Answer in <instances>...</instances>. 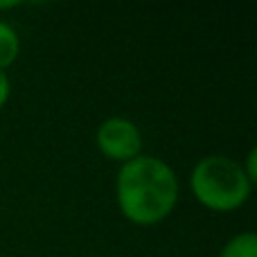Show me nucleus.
<instances>
[{
	"instance_id": "obj_1",
	"label": "nucleus",
	"mask_w": 257,
	"mask_h": 257,
	"mask_svg": "<svg viewBox=\"0 0 257 257\" xmlns=\"http://www.w3.org/2000/svg\"><path fill=\"white\" fill-rule=\"evenodd\" d=\"M178 176L158 156H138L120 165L115 199L122 217L136 226H158L178 203Z\"/></svg>"
},
{
	"instance_id": "obj_2",
	"label": "nucleus",
	"mask_w": 257,
	"mask_h": 257,
	"mask_svg": "<svg viewBox=\"0 0 257 257\" xmlns=\"http://www.w3.org/2000/svg\"><path fill=\"white\" fill-rule=\"evenodd\" d=\"M190 190L203 208L212 212H232L250 199L253 183L246 178L241 163L230 156L212 154L194 165Z\"/></svg>"
},
{
	"instance_id": "obj_3",
	"label": "nucleus",
	"mask_w": 257,
	"mask_h": 257,
	"mask_svg": "<svg viewBox=\"0 0 257 257\" xmlns=\"http://www.w3.org/2000/svg\"><path fill=\"white\" fill-rule=\"evenodd\" d=\"M95 147L104 158L124 165L142 156V133L126 117H106L95 131Z\"/></svg>"
},
{
	"instance_id": "obj_4",
	"label": "nucleus",
	"mask_w": 257,
	"mask_h": 257,
	"mask_svg": "<svg viewBox=\"0 0 257 257\" xmlns=\"http://www.w3.org/2000/svg\"><path fill=\"white\" fill-rule=\"evenodd\" d=\"M21 54V36L9 23L0 21V70H7Z\"/></svg>"
},
{
	"instance_id": "obj_5",
	"label": "nucleus",
	"mask_w": 257,
	"mask_h": 257,
	"mask_svg": "<svg viewBox=\"0 0 257 257\" xmlns=\"http://www.w3.org/2000/svg\"><path fill=\"white\" fill-rule=\"evenodd\" d=\"M219 257H257V235L253 230L230 237Z\"/></svg>"
},
{
	"instance_id": "obj_6",
	"label": "nucleus",
	"mask_w": 257,
	"mask_h": 257,
	"mask_svg": "<svg viewBox=\"0 0 257 257\" xmlns=\"http://www.w3.org/2000/svg\"><path fill=\"white\" fill-rule=\"evenodd\" d=\"M241 169H244L246 178H248V181L255 185V181H257V151H255V149H250V151H248L246 160L241 163Z\"/></svg>"
},
{
	"instance_id": "obj_7",
	"label": "nucleus",
	"mask_w": 257,
	"mask_h": 257,
	"mask_svg": "<svg viewBox=\"0 0 257 257\" xmlns=\"http://www.w3.org/2000/svg\"><path fill=\"white\" fill-rule=\"evenodd\" d=\"M9 95H12V81H9L7 72L0 70V108L9 102Z\"/></svg>"
}]
</instances>
